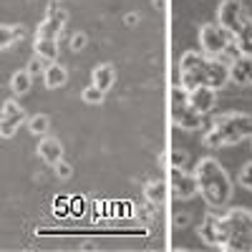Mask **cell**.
Returning a JSON list of instances; mask_svg holds the SVG:
<instances>
[{"mask_svg":"<svg viewBox=\"0 0 252 252\" xmlns=\"http://www.w3.org/2000/svg\"><path fill=\"white\" fill-rule=\"evenodd\" d=\"M35 152H38V159L48 164V166H56L61 159H63V144L61 139L56 136H43V139H38V146H35Z\"/></svg>","mask_w":252,"mask_h":252,"instance_id":"cell-13","label":"cell"},{"mask_svg":"<svg viewBox=\"0 0 252 252\" xmlns=\"http://www.w3.org/2000/svg\"><path fill=\"white\" fill-rule=\"evenodd\" d=\"M245 18H247V13L240 0H222L217 8V26L224 28L229 35L237 33V28L245 23Z\"/></svg>","mask_w":252,"mask_h":252,"instance_id":"cell-8","label":"cell"},{"mask_svg":"<svg viewBox=\"0 0 252 252\" xmlns=\"http://www.w3.org/2000/svg\"><path fill=\"white\" fill-rule=\"evenodd\" d=\"M240 184L252 192V161H247L242 169H240Z\"/></svg>","mask_w":252,"mask_h":252,"instance_id":"cell-28","label":"cell"},{"mask_svg":"<svg viewBox=\"0 0 252 252\" xmlns=\"http://www.w3.org/2000/svg\"><path fill=\"white\" fill-rule=\"evenodd\" d=\"M232 48V35L217 23H204L199 28V53L204 58H224V53Z\"/></svg>","mask_w":252,"mask_h":252,"instance_id":"cell-5","label":"cell"},{"mask_svg":"<svg viewBox=\"0 0 252 252\" xmlns=\"http://www.w3.org/2000/svg\"><path fill=\"white\" fill-rule=\"evenodd\" d=\"M26 126H28V131H31L33 136L43 139V136H48V131H51V116H48V114H33V116H28Z\"/></svg>","mask_w":252,"mask_h":252,"instance_id":"cell-20","label":"cell"},{"mask_svg":"<svg viewBox=\"0 0 252 252\" xmlns=\"http://www.w3.org/2000/svg\"><path fill=\"white\" fill-rule=\"evenodd\" d=\"M86 46H89V35L83 33V31H76L71 38H68V48L73 51V53H81V51H86Z\"/></svg>","mask_w":252,"mask_h":252,"instance_id":"cell-24","label":"cell"},{"mask_svg":"<svg viewBox=\"0 0 252 252\" xmlns=\"http://www.w3.org/2000/svg\"><path fill=\"white\" fill-rule=\"evenodd\" d=\"M229 83V61L224 58H207L204 66V86L212 91H220Z\"/></svg>","mask_w":252,"mask_h":252,"instance_id":"cell-11","label":"cell"},{"mask_svg":"<svg viewBox=\"0 0 252 252\" xmlns=\"http://www.w3.org/2000/svg\"><path fill=\"white\" fill-rule=\"evenodd\" d=\"M91 83L98 91L109 94L114 89V83H116V68L111 66V63H98V66L91 71Z\"/></svg>","mask_w":252,"mask_h":252,"instance_id":"cell-16","label":"cell"},{"mask_svg":"<svg viewBox=\"0 0 252 252\" xmlns=\"http://www.w3.org/2000/svg\"><path fill=\"white\" fill-rule=\"evenodd\" d=\"M46 66H48L46 61H40V58H35V56H33V58L28 61V66H26V71H28V76H33V78H35V76H43Z\"/></svg>","mask_w":252,"mask_h":252,"instance_id":"cell-26","label":"cell"},{"mask_svg":"<svg viewBox=\"0 0 252 252\" xmlns=\"http://www.w3.org/2000/svg\"><path fill=\"white\" fill-rule=\"evenodd\" d=\"M66 20H68L66 10H61V8H51V10H48V15L38 23V28H35V38L58 40V38H61V33H63V28H66Z\"/></svg>","mask_w":252,"mask_h":252,"instance_id":"cell-10","label":"cell"},{"mask_svg":"<svg viewBox=\"0 0 252 252\" xmlns=\"http://www.w3.org/2000/svg\"><path fill=\"white\" fill-rule=\"evenodd\" d=\"M10 91H13V96H15V98L28 96V94L33 91V76H28V71H26V68L15 71V73L10 76Z\"/></svg>","mask_w":252,"mask_h":252,"instance_id":"cell-18","label":"cell"},{"mask_svg":"<svg viewBox=\"0 0 252 252\" xmlns=\"http://www.w3.org/2000/svg\"><path fill=\"white\" fill-rule=\"evenodd\" d=\"M18 38H20V28H13L8 23H0V53L10 51Z\"/></svg>","mask_w":252,"mask_h":252,"instance_id":"cell-22","label":"cell"},{"mask_svg":"<svg viewBox=\"0 0 252 252\" xmlns=\"http://www.w3.org/2000/svg\"><path fill=\"white\" fill-rule=\"evenodd\" d=\"M187 161H189L187 152H182V149L169 152V169H187Z\"/></svg>","mask_w":252,"mask_h":252,"instance_id":"cell-25","label":"cell"},{"mask_svg":"<svg viewBox=\"0 0 252 252\" xmlns=\"http://www.w3.org/2000/svg\"><path fill=\"white\" fill-rule=\"evenodd\" d=\"M53 169H56V177H58L61 182H66V179H71V177H73V166H71L66 159H61V161L53 166Z\"/></svg>","mask_w":252,"mask_h":252,"instance_id":"cell-27","label":"cell"},{"mask_svg":"<svg viewBox=\"0 0 252 252\" xmlns=\"http://www.w3.org/2000/svg\"><path fill=\"white\" fill-rule=\"evenodd\" d=\"M194 179H197V194L209 207H224L232 199V179H229L224 166L215 157L199 159L194 169Z\"/></svg>","mask_w":252,"mask_h":252,"instance_id":"cell-1","label":"cell"},{"mask_svg":"<svg viewBox=\"0 0 252 252\" xmlns=\"http://www.w3.org/2000/svg\"><path fill=\"white\" fill-rule=\"evenodd\" d=\"M204 66L207 58L199 51H184L179 58V86L184 91L204 86Z\"/></svg>","mask_w":252,"mask_h":252,"instance_id":"cell-6","label":"cell"},{"mask_svg":"<svg viewBox=\"0 0 252 252\" xmlns=\"http://www.w3.org/2000/svg\"><path fill=\"white\" fill-rule=\"evenodd\" d=\"M33 51H35V58L46 61V63H56L58 61V40H46V38H35L33 40Z\"/></svg>","mask_w":252,"mask_h":252,"instance_id":"cell-19","label":"cell"},{"mask_svg":"<svg viewBox=\"0 0 252 252\" xmlns=\"http://www.w3.org/2000/svg\"><path fill=\"white\" fill-rule=\"evenodd\" d=\"M250 76H252V58H232L229 61V81L237 86H250Z\"/></svg>","mask_w":252,"mask_h":252,"instance_id":"cell-17","label":"cell"},{"mask_svg":"<svg viewBox=\"0 0 252 252\" xmlns=\"http://www.w3.org/2000/svg\"><path fill=\"white\" fill-rule=\"evenodd\" d=\"M232 48L237 56L242 58H252V18L247 15L245 23L237 28V33L232 35Z\"/></svg>","mask_w":252,"mask_h":252,"instance_id":"cell-14","label":"cell"},{"mask_svg":"<svg viewBox=\"0 0 252 252\" xmlns=\"http://www.w3.org/2000/svg\"><path fill=\"white\" fill-rule=\"evenodd\" d=\"M40 81H43V86L48 89V91H58V89H63L68 83V71H66V66L63 63H48L46 66V71H43V76H40Z\"/></svg>","mask_w":252,"mask_h":252,"instance_id":"cell-15","label":"cell"},{"mask_svg":"<svg viewBox=\"0 0 252 252\" xmlns=\"http://www.w3.org/2000/svg\"><path fill=\"white\" fill-rule=\"evenodd\" d=\"M81 101H83V103H89V106H101V103L106 101V94L98 91L94 83H89V86L81 91Z\"/></svg>","mask_w":252,"mask_h":252,"instance_id":"cell-23","label":"cell"},{"mask_svg":"<svg viewBox=\"0 0 252 252\" xmlns=\"http://www.w3.org/2000/svg\"><path fill=\"white\" fill-rule=\"evenodd\" d=\"M169 192L174 199H192L197 194V179H194V172H187V169H169Z\"/></svg>","mask_w":252,"mask_h":252,"instance_id":"cell-9","label":"cell"},{"mask_svg":"<svg viewBox=\"0 0 252 252\" xmlns=\"http://www.w3.org/2000/svg\"><path fill=\"white\" fill-rule=\"evenodd\" d=\"M124 23H126V26H136V23H139V13H129V15H124Z\"/></svg>","mask_w":252,"mask_h":252,"instance_id":"cell-29","label":"cell"},{"mask_svg":"<svg viewBox=\"0 0 252 252\" xmlns=\"http://www.w3.org/2000/svg\"><path fill=\"white\" fill-rule=\"evenodd\" d=\"M169 111H172V124L182 131H199L204 126V116H199L192 106H189L187 91L179 86V83L169 94Z\"/></svg>","mask_w":252,"mask_h":252,"instance_id":"cell-4","label":"cell"},{"mask_svg":"<svg viewBox=\"0 0 252 252\" xmlns=\"http://www.w3.org/2000/svg\"><path fill=\"white\" fill-rule=\"evenodd\" d=\"M250 146H252V139H250Z\"/></svg>","mask_w":252,"mask_h":252,"instance_id":"cell-31","label":"cell"},{"mask_svg":"<svg viewBox=\"0 0 252 252\" xmlns=\"http://www.w3.org/2000/svg\"><path fill=\"white\" fill-rule=\"evenodd\" d=\"M187 98H189V106H192L199 116L212 114L215 106H217V91H212L209 86H197L192 91H187Z\"/></svg>","mask_w":252,"mask_h":252,"instance_id":"cell-12","label":"cell"},{"mask_svg":"<svg viewBox=\"0 0 252 252\" xmlns=\"http://www.w3.org/2000/svg\"><path fill=\"white\" fill-rule=\"evenodd\" d=\"M215 247L252 250V217L247 209H229V215L215 217Z\"/></svg>","mask_w":252,"mask_h":252,"instance_id":"cell-3","label":"cell"},{"mask_svg":"<svg viewBox=\"0 0 252 252\" xmlns=\"http://www.w3.org/2000/svg\"><path fill=\"white\" fill-rule=\"evenodd\" d=\"M144 189H146V197H149V202H154V204H161V202L166 199V192H169V187H166L164 179H152Z\"/></svg>","mask_w":252,"mask_h":252,"instance_id":"cell-21","label":"cell"},{"mask_svg":"<svg viewBox=\"0 0 252 252\" xmlns=\"http://www.w3.org/2000/svg\"><path fill=\"white\" fill-rule=\"evenodd\" d=\"M250 86H252V76H250Z\"/></svg>","mask_w":252,"mask_h":252,"instance_id":"cell-30","label":"cell"},{"mask_svg":"<svg viewBox=\"0 0 252 252\" xmlns=\"http://www.w3.org/2000/svg\"><path fill=\"white\" fill-rule=\"evenodd\" d=\"M28 121L26 109L20 106L18 98H5L0 106V139H10L18 134V129Z\"/></svg>","mask_w":252,"mask_h":252,"instance_id":"cell-7","label":"cell"},{"mask_svg":"<svg viewBox=\"0 0 252 252\" xmlns=\"http://www.w3.org/2000/svg\"><path fill=\"white\" fill-rule=\"evenodd\" d=\"M245 139H252V116L242 111H229L212 119V126L204 134L202 144L207 149H222V146H235Z\"/></svg>","mask_w":252,"mask_h":252,"instance_id":"cell-2","label":"cell"}]
</instances>
